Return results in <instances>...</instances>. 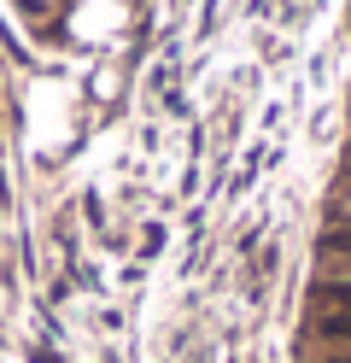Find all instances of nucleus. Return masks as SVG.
<instances>
[{
  "label": "nucleus",
  "instance_id": "obj_2",
  "mask_svg": "<svg viewBox=\"0 0 351 363\" xmlns=\"http://www.w3.org/2000/svg\"><path fill=\"white\" fill-rule=\"evenodd\" d=\"M316 305H322V311H351V276L316 281Z\"/></svg>",
  "mask_w": 351,
  "mask_h": 363
},
{
  "label": "nucleus",
  "instance_id": "obj_1",
  "mask_svg": "<svg viewBox=\"0 0 351 363\" xmlns=\"http://www.w3.org/2000/svg\"><path fill=\"white\" fill-rule=\"evenodd\" d=\"M311 328H316V340H328V346H345V352H351V311H316V316H311Z\"/></svg>",
  "mask_w": 351,
  "mask_h": 363
}]
</instances>
